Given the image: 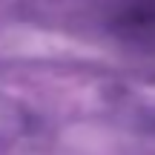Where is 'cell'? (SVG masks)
I'll return each mask as SVG.
<instances>
[{
	"label": "cell",
	"mask_w": 155,
	"mask_h": 155,
	"mask_svg": "<svg viewBox=\"0 0 155 155\" xmlns=\"http://www.w3.org/2000/svg\"><path fill=\"white\" fill-rule=\"evenodd\" d=\"M115 32L141 46H155V0H129L115 15Z\"/></svg>",
	"instance_id": "cell-1"
}]
</instances>
